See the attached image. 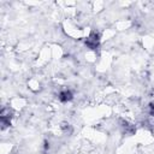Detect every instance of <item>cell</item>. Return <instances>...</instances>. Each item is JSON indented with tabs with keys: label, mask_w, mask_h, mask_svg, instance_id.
Segmentation results:
<instances>
[{
	"label": "cell",
	"mask_w": 154,
	"mask_h": 154,
	"mask_svg": "<svg viewBox=\"0 0 154 154\" xmlns=\"http://www.w3.org/2000/svg\"><path fill=\"white\" fill-rule=\"evenodd\" d=\"M71 99V93L70 91H64L60 94V100H63V101H66V100H70Z\"/></svg>",
	"instance_id": "1"
}]
</instances>
